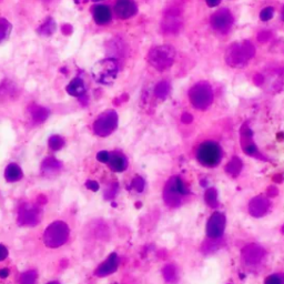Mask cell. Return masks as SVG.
I'll list each match as a JSON object with an SVG mask.
<instances>
[{"label":"cell","mask_w":284,"mask_h":284,"mask_svg":"<svg viewBox=\"0 0 284 284\" xmlns=\"http://www.w3.org/2000/svg\"><path fill=\"white\" fill-rule=\"evenodd\" d=\"M256 54V48L249 41L234 43L231 46L227 54H225V61L233 68H240L248 64Z\"/></svg>","instance_id":"obj_1"},{"label":"cell","mask_w":284,"mask_h":284,"mask_svg":"<svg viewBox=\"0 0 284 284\" xmlns=\"http://www.w3.org/2000/svg\"><path fill=\"white\" fill-rule=\"evenodd\" d=\"M119 72V65L118 61L112 58L103 59L98 61L93 67L91 74L95 80L99 84L102 85H111L115 80Z\"/></svg>","instance_id":"obj_2"},{"label":"cell","mask_w":284,"mask_h":284,"mask_svg":"<svg viewBox=\"0 0 284 284\" xmlns=\"http://www.w3.org/2000/svg\"><path fill=\"white\" fill-rule=\"evenodd\" d=\"M176 57V50L171 46L163 45L152 48L149 51L148 61L153 68L159 71H165L173 65Z\"/></svg>","instance_id":"obj_3"},{"label":"cell","mask_w":284,"mask_h":284,"mask_svg":"<svg viewBox=\"0 0 284 284\" xmlns=\"http://www.w3.org/2000/svg\"><path fill=\"white\" fill-rule=\"evenodd\" d=\"M189 98L193 107L199 110L208 109L213 102V91L208 83L194 85L189 91Z\"/></svg>","instance_id":"obj_4"},{"label":"cell","mask_w":284,"mask_h":284,"mask_svg":"<svg viewBox=\"0 0 284 284\" xmlns=\"http://www.w3.org/2000/svg\"><path fill=\"white\" fill-rule=\"evenodd\" d=\"M222 157V151L219 144L213 141H206L201 144L196 151V158H198L201 165L212 168L219 165Z\"/></svg>","instance_id":"obj_5"},{"label":"cell","mask_w":284,"mask_h":284,"mask_svg":"<svg viewBox=\"0 0 284 284\" xmlns=\"http://www.w3.org/2000/svg\"><path fill=\"white\" fill-rule=\"evenodd\" d=\"M233 23V16L228 9H219L211 16V26L216 31L227 33Z\"/></svg>","instance_id":"obj_6"},{"label":"cell","mask_w":284,"mask_h":284,"mask_svg":"<svg viewBox=\"0 0 284 284\" xmlns=\"http://www.w3.org/2000/svg\"><path fill=\"white\" fill-rule=\"evenodd\" d=\"M117 113L111 110L102 113L95 123V132L100 136H107L117 126Z\"/></svg>","instance_id":"obj_7"},{"label":"cell","mask_w":284,"mask_h":284,"mask_svg":"<svg viewBox=\"0 0 284 284\" xmlns=\"http://www.w3.org/2000/svg\"><path fill=\"white\" fill-rule=\"evenodd\" d=\"M182 27V18L178 10H169L162 20V30L166 33H177Z\"/></svg>","instance_id":"obj_8"},{"label":"cell","mask_w":284,"mask_h":284,"mask_svg":"<svg viewBox=\"0 0 284 284\" xmlns=\"http://www.w3.org/2000/svg\"><path fill=\"white\" fill-rule=\"evenodd\" d=\"M241 144L244 152L249 156L261 158L259 153L258 148L256 147V144L253 142L252 139V132L247 126H243L241 129Z\"/></svg>","instance_id":"obj_9"},{"label":"cell","mask_w":284,"mask_h":284,"mask_svg":"<svg viewBox=\"0 0 284 284\" xmlns=\"http://www.w3.org/2000/svg\"><path fill=\"white\" fill-rule=\"evenodd\" d=\"M117 16L121 19H128L137 13V4L134 0H118L114 6Z\"/></svg>","instance_id":"obj_10"},{"label":"cell","mask_w":284,"mask_h":284,"mask_svg":"<svg viewBox=\"0 0 284 284\" xmlns=\"http://www.w3.org/2000/svg\"><path fill=\"white\" fill-rule=\"evenodd\" d=\"M225 220L221 213H215L210 219L208 224V234L211 238H219L223 233Z\"/></svg>","instance_id":"obj_11"},{"label":"cell","mask_w":284,"mask_h":284,"mask_svg":"<svg viewBox=\"0 0 284 284\" xmlns=\"http://www.w3.org/2000/svg\"><path fill=\"white\" fill-rule=\"evenodd\" d=\"M94 18L98 25H105L111 20V11L107 6H97L94 8Z\"/></svg>","instance_id":"obj_12"},{"label":"cell","mask_w":284,"mask_h":284,"mask_svg":"<svg viewBox=\"0 0 284 284\" xmlns=\"http://www.w3.org/2000/svg\"><path fill=\"white\" fill-rule=\"evenodd\" d=\"M67 93L74 97H81L86 93V86L80 78H75L67 87Z\"/></svg>","instance_id":"obj_13"},{"label":"cell","mask_w":284,"mask_h":284,"mask_svg":"<svg viewBox=\"0 0 284 284\" xmlns=\"http://www.w3.org/2000/svg\"><path fill=\"white\" fill-rule=\"evenodd\" d=\"M170 93V85L167 81H161L156 86L155 95L159 99H166Z\"/></svg>","instance_id":"obj_14"},{"label":"cell","mask_w":284,"mask_h":284,"mask_svg":"<svg viewBox=\"0 0 284 284\" xmlns=\"http://www.w3.org/2000/svg\"><path fill=\"white\" fill-rule=\"evenodd\" d=\"M11 31L10 22L4 18H0V42L6 40Z\"/></svg>","instance_id":"obj_15"},{"label":"cell","mask_w":284,"mask_h":284,"mask_svg":"<svg viewBox=\"0 0 284 284\" xmlns=\"http://www.w3.org/2000/svg\"><path fill=\"white\" fill-rule=\"evenodd\" d=\"M30 112L32 114V117L37 120L46 119L48 115V110L42 107H39V105H30Z\"/></svg>","instance_id":"obj_16"},{"label":"cell","mask_w":284,"mask_h":284,"mask_svg":"<svg viewBox=\"0 0 284 284\" xmlns=\"http://www.w3.org/2000/svg\"><path fill=\"white\" fill-rule=\"evenodd\" d=\"M55 27L56 25L54 20H52V19H48V20L40 27L39 32L45 36H50L51 33L55 31Z\"/></svg>","instance_id":"obj_17"},{"label":"cell","mask_w":284,"mask_h":284,"mask_svg":"<svg viewBox=\"0 0 284 284\" xmlns=\"http://www.w3.org/2000/svg\"><path fill=\"white\" fill-rule=\"evenodd\" d=\"M227 169L231 173L239 172L240 170H241V161H240L238 158H234L233 160H231V162L229 163V166L227 167Z\"/></svg>","instance_id":"obj_18"},{"label":"cell","mask_w":284,"mask_h":284,"mask_svg":"<svg viewBox=\"0 0 284 284\" xmlns=\"http://www.w3.org/2000/svg\"><path fill=\"white\" fill-rule=\"evenodd\" d=\"M273 13H274V9L272 7H267L263 9L261 13H260V18H261L262 21H269L270 19H272Z\"/></svg>","instance_id":"obj_19"},{"label":"cell","mask_w":284,"mask_h":284,"mask_svg":"<svg viewBox=\"0 0 284 284\" xmlns=\"http://www.w3.org/2000/svg\"><path fill=\"white\" fill-rule=\"evenodd\" d=\"M112 165L114 168H117V169H120L121 170L123 166H124V159L122 157H120V156H114L112 158Z\"/></svg>","instance_id":"obj_20"},{"label":"cell","mask_w":284,"mask_h":284,"mask_svg":"<svg viewBox=\"0 0 284 284\" xmlns=\"http://www.w3.org/2000/svg\"><path fill=\"white\" fill-rule=\"evenodd\" d=\"M61 144H62V141H61L60 138H58V137H52V138H51L50 146H51L52 148H54V149L60 148Z\"/></svg>","instance_id":"obj_21"},{"label":"cell","mask_w":284,"mask_h":284,"mask_svg":"<svg viewBox=\"0 0 284 284\" xmlns=\"http://www.w3.org/2000/svg\"><path fill=\"white\" fill-rule=\"evenodd\" d=\"M205 2L209 7H216L221 2V0H205Z\"/></svg>","instance_id":"obj_22"},{"label":"cell","mask_w":284,"mask_h":284,"mask_svg":"<svg viewBox=\"0 0 284 284\" xmlns=\"http://www.w3.org/2000/svg\"><path fill=\"white\" fill-rule=\"evenodd\" d=\"M282 18H283V20H284V8H283V11H282Z\"/></svg>","instance_id":"obj_23"},{"label":"cell","mask_w":284,"mask_h":284,"mask_svg":"<svg viewBox=\"0 0 284 284\" xmlns=\"http://www.w3.org/2000/svg\"><path fill=\"white\" fill-rule=\"evenodd\" d=\"M93 1H101V0H93Z\"/></svg>","instance_id":"obj_24"}]
</instances>
